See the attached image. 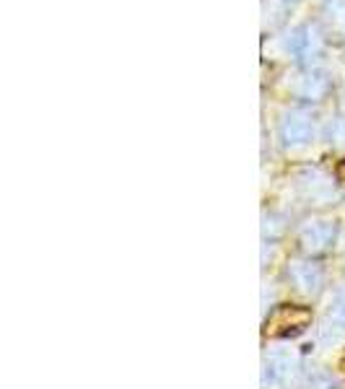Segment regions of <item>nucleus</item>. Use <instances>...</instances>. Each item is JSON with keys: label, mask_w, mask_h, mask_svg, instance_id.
Wrapping results in <instances>:
<instances>
[{"label": "nucleus", "mask_w": 345, "mask_h": 389, "mask_svg": "<svg viewBox=\"0 0 345 389\" xmlns=\"http://www.w3.org/2000/svg\"><path fill=\"white\" fill-rule=\"evenodd\" d=\"M343 369H345V364H343Z\"/></svg>", "instance_id": "nucleus-10"}, {"label": "nucleus", "mask_w": 345, "mask_h": 389, "mask_svg": "<svg viewBox=\"0 0 345 389\" xmlns=\"http://www.w3.org/2000/svg\"><path fill=\"white\" fill-rule=\"evenodd\" d=\"M291 280L296 283L298 291H304V294H317L322 286V273L317 265H291V270H289Z\"/></svg>", "instance_id": "nucleus-6"}, {"label": "nucleus", "mask_w": 345, "mask_h": 389, "mask_svg": "<svg viewBox=\"0 0 345 389\" xmlns=\"http://www.w3.org/2000/svg\"><path fill=\"white\" fill-rule=\"evenodd\" d=\"M312 322V311L306 306H293V304H286V306H278V309L267 317L265 322V335L267 337H286V335H296L301 333L304 327H309Z\"/></svg>", "instance_id": "nucleus-1"}, {"label": "nucleus", "mask_w": 345, "mask_h": 389, "mask_svg": "<svg viewBox=\"0 0 345 389\" xmlns=\"http://www.w3.org/2000/svg\"><path fill=\"white\" fill-rule=\"evenodd\" d=\"M314 119L304 109H291L281 119V140L286 145H304L312 140Z\"/></svg>", "instance_id": "nucleus-3"}, {"label": "nucleus", "mask_w": 345, "mask_h": 389, "mask_svg": "<svg viewBox=\"0 0 345 389\" xmlns=\"http://www.w3.org/2000/svg\"><path fill=\"white\" fill-rule=\"evenodd\" d=\"M322 13H325V18L332 24V29L345 34V0H325Z\"/></svg>", "instance_id": "nucleus-7"}, {"label": "nucleus", "mask_w": 345, "mask_h": 389, "mask_svg": "<svg viewBox=\"0 0 345 389\" xmlns=\"http://www.w3.org/2000/svg\"><path fill=\"white\" fill-rule=\"evenodd\" d=\"M337 174H340V176H343V179H345V161H343V164H340V169H337Z\"/></svg>", "instance_id": "nucleus-9"}, {"label": "nucleus", "mask_w": 345, "mask_h": 389, "mask_svg": "<svg viewBox=\"0 0 345 389\" xmlns=\"http://www.w3.org/2000/svg\"><path fill=\"white\" fill-rule=\"evenodd\" d=\"M335 317L337 319H343L345 322V288L337 294V301H335Z\"/></svg>", "instance_id": "nucleus-8"}, {"label": "nucleus", "mask_w": 345, "mask_h": 389, "mask_svg": "<svg viewBox=\"0 0 345 389\" xmlns=\"http://www.w3.org/2000/svg\"><path fill=\"white\" fill-rule=\"evenodd\" d=\"M286 47H289L291 55L298 57L301 63H312L314 57L322 55V49H325V40H322V34H320L317 26L304 24V26H296V29L289 34Z\"/></svg>", "instance_id": "nucleus-2"}, {"label": "nucleus", "mask_w": 345, "mask_h": 389, "mask_svg": "<svg viewBox=\"0 0 345 389\" xmlns=\"http://www.w3.org/2000/svg\"><path fill=\"white\" fill-rule=\"evenodd\" d=\"M327 91H329V80L325 78V73L314 71V68H309L304 76H298V80L293 83V94H296L298 99H306V102H322Z\"/></svg>", "instance_id": "nucleus-5"}, {"label": "nucleus", "mask_w": 345, "mask_h": 389, "mask_svg": "<svg viewBox=\"0 0 345 389\" xmlns=\"http://www.w3.org/2000/svg\"><path fill=\"white\" fill-rule=\"evenodd\" d=\"M332 239H335V226L332 223H325V221H317V223H309L304 231H301V249L306 254H322L332 244Z\"/></svg>", "instance_id": "nucleus-4"}]
</instances>
